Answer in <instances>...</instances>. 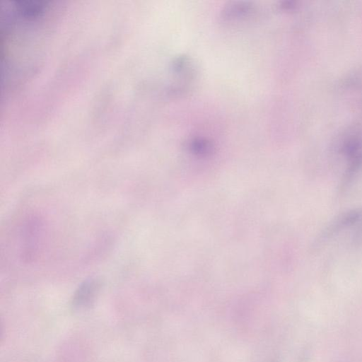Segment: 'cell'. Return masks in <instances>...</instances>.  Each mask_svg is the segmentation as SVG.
Here are the masks:
<instances>
[{
  "label": "cell",
  "mask_w": 362,
  "mask_h": 362,
  "mask_svg": "<svg viewBox=\"0 0 362 362\" xmlns=\"http://www.w3.org/2000/svg\"><path fill=\"white\" fill-rule=\"evenodd\" d=\"M362 245V209H352L335 218L318 236L316 249L357 247Z\"/></svg>",
  "instance_id": "obj_1"
},
{
  "label": "cell",
  "mask_w": 362,
  "mask_h": 362,
  "mask_svg": "<svg viewBox=\"0 0 362 362\" xmlns=\"http://www.w3.org/2000/svg\"><path fill=\"white\" fill-rule=\"evenodd\" d=\"M252 11V6L245 1H237L229 4L222 11V16L227 20L247 16Z\"/></svg>",
  "instance_id": "obj_3"
},
{
  "label": "cell",
  "mask_w": 362,
  "mask_h": 362,
  "mask_svg": "<svg viewBox=\"0 0 362 362\" xmlns=\"http://www.w3.org/2000/svg\"><path fill=\"white\" fill-rule=\"evenodd\" d=\"M100 281L95 278L85 280L77 288L73 298V305L77 308L90 306L100 289Z\"/></svg>",
  "instance_id": "obj_2"
}]
</instances>
